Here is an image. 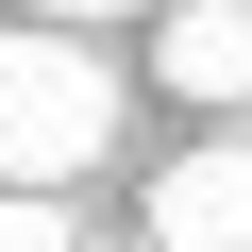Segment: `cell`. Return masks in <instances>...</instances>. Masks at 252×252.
<instances>
[{"label":"cell","instance_id":"cell-1","mask_svg":"<svg viewBox=\"0 0 252 252\" xmlns=\"http://www.w3.org/2000/svg\"><path fill=\"white\" fill-rule=\"evenodd\" d=\"M118 152V67L51 17V34H0V185H84Z\"/></svg>","mask_w":252,"mask_h":252},{"label":"cell","instance_id":"cell-2","mask_svg":"<svg viewBox=\"0 0 252 252\" xmlns=\"http://www.w3.org/2000/svg\"><path fill=\"white\" fill-rule=\"evenodd\" d=\"M152 252H252V135H202L185 168H152Z\"/></svg>","mask_w":252,"mask_h":252},{"label":"cell","instance_id":"cell-3","mask_svg":"<svg viewBox=\"0 0 252 252\" xmlns=\"http://www.w3.org/2000/svg\"><path fill=\"white\" fill-rule=\"evenodd\" d=\"M152 84L252 101V0H168V17H152Z\"/></svg>","mask_w":252,"mask_h":252},{"label":"cell","instance_id":"cell-4","mask_svg":"<svg viewBox=\"0 0 252 252\" xmlns=\"http://www.w3.org/2000/svg\"><path fill=\"white\" fill-rule=\"evenodd\" d=\"M0 252H84L67 235V185H0Z\"/></svg>","mask_w":252,"mask_h":252},{"label":"cell","instance_id":"cell-5","mask_svg":"<svg viewBox=\"0 0 252 252\" xmlns=\"http://www.w3.org/2000/svg\"><path fill=\"white\" fill-rule=\"evenodd\" d=\"M34 17H67V34H84V17H152V0H34Z\"/></svg>","mask_w":252,"mask_h":252}]
</instances>
